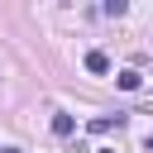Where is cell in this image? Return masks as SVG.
Wrapping results in <instances>:
<instances>
[{
	"instance_id": "1",
	"label": "cell",
	"mask_w": 153,
	"mask_h": 153,
	"mask_svg": "<svg viewBox=\"0 0 153 153\" xmlns=\"http://www.w3.org/2000/svg\"><path fill=\"white\" fill-rule=\"evenodd\" d=\"M124 120H129V115H96V120H91L86 129H91V134H110V129H120Z\"/></svg>"
},
{
	"instance_id": "2",
	"label": "cell",
	"mask_w": 153,
	"mask_h": 153,
	"mask_svg": "<svg viewBox=\"0 0 153 153\" xmlns=\"http://www.w3.org/2000/svg\"><path fill=\"white\" fill-rule=\"evenodd\" d=\"M86 72H96V76H100V72H110V57H105L100 48H91V53H86Z\"/></svg>"
},
{
	"instance_id": "3",
	"label": "cell",
	"mask_w": 153,
	"mask_h": 153,
	"mask_svg": "<svg viewBox=\"0 0 153 153\" xmlns=\"http://www.w3.org/2000/svg\"><path fill=\"white\" fill-rule=\"evenodd\" d=\"M72 129H76V120H72V115H62V110H57V115H53V134H57V139H67V134H72Z\"/></svg>"
},
{
	"instance_id": "4",
	"label": "cell",
	"mask_w": 153,
	"mask_h": 153,
	"mask_svg": "<svg viewBox=\"0 0 153 153\" xmlns=\"http://www.w3.org/2000/svg\"><path fill=\"white\" fill-rule=\"evenodd\" d=\"M115 81H120V86H124V91H139V72H120V76H115Z\"/></svg>"
},
{
	"instance_id": "5",
	"label": "cell",
	"mask_w": 153,
	"mask_h": 153,
	"mask_svg": "<svg viewBox=\"0 0 153 153\" xmlns=\"http://www.w3.org/2000/svg\"><path fill=\"white\" fill-rule=\"evenodd\" d=\"M143 148H148V153H153V134H148V139H143Z\"/></svg>"
},
{
	"instance_id": "6",
	"label": "cell",
	"mask_w": 153,
	"mask_h": 153,
	"mask_svg": "<svg viewBox=\"0 0 153 153\" xmlns=\"http://www.w3.org/2000/svg\"><path fill=\"white\" fill-rule=\"evenodd\" d=\"M96 153H115V148H96Z\"/></svg>"
}]
</instances>
